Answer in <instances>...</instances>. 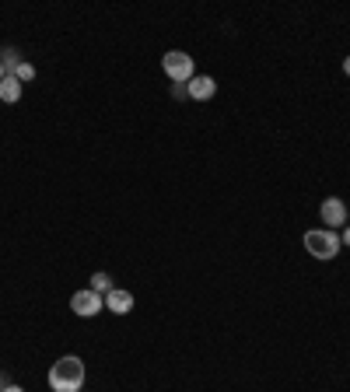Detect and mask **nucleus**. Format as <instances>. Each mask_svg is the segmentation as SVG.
<instances>
[{
  "mask_svg": "<svg viewBox=\"0 0 350 392\" xmlns=\"http://www.w3.org/2000/svg\"><path fill=\"white\" fill-rule=\"evenodd\" d=\"M344 245H350V228H344V238H340Z\"/></svg>",
  "mask_w": 350,
  "mask_h": 392,
  "instance_id": "obj_12",
  "label": "nucleus"
},
{
  "mask_svg": "<svg viewBox=\"0 0 350 392\" xmlns=\"http://www.w3.org/2000/svg\"><path fill=\"white\" fill-rule=\"evenodd\" d=\"M186 88H189V98H196V102H207V98H214V91H217V81H214V77H207V74H200V77H193Z\"/></svg>",
  "mask_w": 350,
  "mask_h": 392,
  "instance_id": "obj_7",
  "label": "nucleus"
},
{
  "mask_svg": "<svg viewBox=\"0 0 350 392\" xmlns=\"http://www.w3.org/2000/svg\"><path fill=\"white\" fill-rule=\"evenodd\" d=\"M70 309H74V316H81V319H95L102 309H105V298L98 295V291H77L74 298H70Z\"/></svg>",
  "mask_w": 350,
  "mask_h": 392,
  "instance_id": "obj_4",
  "label": "nucleus"
},
{
  "mask_svg": "<svg viewBox=\"0 0 350 392\" xmlns=\"http://www.w3.org/2000/svg\"><path fill=\"white\" fill-rule=\"evenodd\" d=\"M4 77H7V74H4V63H0V81H4Z\"/></svg>",
  "mask_w": 350,
  "mask_h": 392,
  "instance_id": "obj_15",
  "label": "nucleus"
},
{
  "mask_svg": "<svg viewBox=\"0 0 350 392\" xmlns=\"http://www.w3.org/2000/svg\"><path fill=\"white\" fill-rule=\"evenodd\" d=\"M0 98H4V102H7V105H11V102H18V98H21V81H18V77H14V74H7V77H4V81H0Z\"/></svg>",
  "mask_w": 350,
  "mask_h": 392,
  "instance_id": "obj_8",
  "label": "nucleus"
},
{
  "mask_svg": "<svg viewBox=\"0 0 350 392\" xmlns=\"http://www.w3.org/2000/svg\"><path fill=\"white\" fill-rule=\"evenodd\" d=\"M340 235L337 231H330V228H312L309 235H305V249H309V256H316V259H333L337 252H340Z\"/></svg>",
  "mask_w": 350,
  "mask_h": 392,
  "instance_id": "obj_2",
  "label": "nucleus"
},
{
  "mask_svg": "<svg viewBox=\"0 0 350 392\" xmlns=\"http://www.w3.org/2000/svg\"><path fill=\"white\" fill-rule=\"evenodd\" d=\"M319 214H323V224H330V231H337V228H344V224H347V203H344L340 196L323 200Z\"/></svg>",
  "mask_w": 350,
  "mask_h": 392,
  "instance_id": "obj_5",
  "label": "nucleus"
},
{
  "mask_svg": "<svg viewBox=\"0 0 350 392\" xmlns=\"http://www.w3.org/2000/svg\"><path fill=\"white\" fill-rule=\"evenodd\" d=\"M91 291H98V295H109V291H112V281H109V273H95V277H91Z\"/></svg>",
  "mask_w": 350,
  "mask_h": 392,
  "instance_id": "obj_9",
  "label": "nucleus"
},
{
  "mask_svg": "<svg viewBox=\"0 0 350 392\" xmlns=\"http://www.w3.org/2000/svg\"><path fill=\"white\" fill-rule=\"evenodd\" d=\"M161 70L172 77V84H186V81H193V56L182 49H172L161 56Z\"/></svg>",
  "mask_w": 350,
  "mask_h": 392,
  "instance_id": "obj_3",
  "label": "nucleus"
},
{
  "mask_svg": "<svg viewBox=\"0 0 350 392\" xmlns=\"http://www.w3.org/2000/svg\"><path fill=\"white\" fill-rule=\"evenodd\" d=\"M49 386H53V392H81V386H84V361L74 358V354L60 358L49 368Z\"/></svg>",
  "mask_w": 350,
  "mask_h": 392,
  "instance_id": "obj_1",
  "label": "nucleus"
},
{
  "mask_svg": "<svg viewBox=\"0 0 350 392\" xmlns=\"http://www.w3.org/2000/svg\"><path fill=\"white\" fill-rule=\"evenodd\" d=\"M344 74H347V77H350V56H347V60H344Z\"/></svg>",
  "mask_w": 350,
  "mask_h": 392,
  "instance_id": "obj_14",
  "label": "nucleus"
},
{
  "mask_svg": "<svg viewBox=\"0 0 350 392\" xmlns=\"http://www.w3.org/2000/svg\"><path fill=\"white\" fill-rule=\"evenodd\" d=\"M172 95H175V98H189V88H186V84H172Z\"/></svg>",
  "mask_w": 350,
  "mask_h": 392,
  "instance_id": "obj_11",
  "label": "nucleus"
},
{
  "mask_svg": "<svg viewBox=\"0 0 350 392\" xmlns=\"http://www.w3.org/2000/svg\"><path fill=\"white\" fill-rule=\"evenodd\" d=\"M0 392H25L21 386H7V389H0Z\"/></svg>",
  "mask_w": 350,
  "mask_h": 392,
  "instance_id": "obj_13",
  "label": "nucleus"
},
{
  "mask_svg": "<svg viewBox=\"0 0 350 392\" xmlns=\"http://www.w3.org/2000/svg\"><path fill=\"white\" fill-rule=\"evenodd\" d=\"M105 309L116 312V316H126V312H133V295L123 291V288H112V291L105 295Z\"/></svg>",
  "mask_w": 350,
  "mask_h": 392,
  "instance_id": "obj_6",
  "label": "nucleus"
},
{
  "mask_svg": "<svg viewBox=\"0 0 350 392\" xmlns=\"http://www.w3.org/2000/svg\"><path fill=\"white\" fill-rule=\"evenodd\" d=\"M14 77L25 84V81H32V77H35V67H32V63H18V67H14Z\"/></svg>",
  "mask_w": 350,
  "mask_h": 392,
  "instance_id": "obj_10",
  "label": "nucleus"
}]
</instances>
